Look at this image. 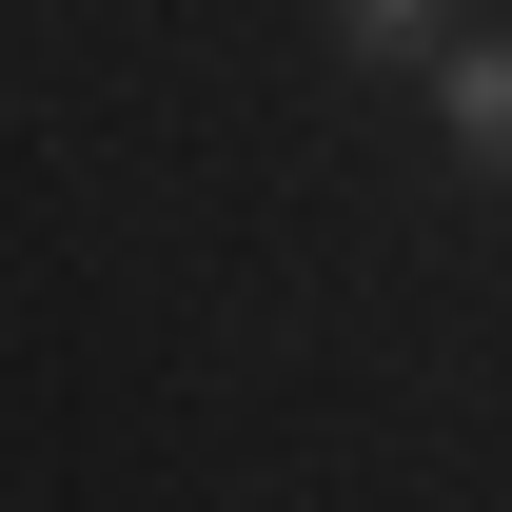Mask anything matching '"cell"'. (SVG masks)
<instances>
[{
    "instance_id": "obj_2",
    "label": "cell",
    "mask_w": 512,
    "mask_h": 512,
    "mask_svg": "<svg viewBox=\"0 0 512 512\" xmlns=\"http://www.w3.org/2000/svg\"><path fill=\"white\" fill-rule=\"evenodd\" d=\"M453 20H473V0H316V40H335L355 79H434V40H453Z\"/></svg>"
},
{
    "instance_id": "obj_1",
    "label": "cell",
    "mask_w": 512,
    "mask_h": 512,
    "mask_svg": "<svg viewBox=\"0 0 512 512\" xmlns=\"http://www.w3.org/2000/svg\"><path fill=\"white\" fill-rule=\"evenodd\" d=\"M434 138H453V178L512 197V20H453L434 40Z\"/></svg>"
}]
</instances>
